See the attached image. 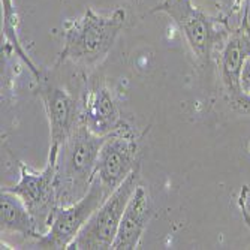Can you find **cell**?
Segmentation results:
<instances>
[{"instance_id":"cell-1","label":"cell","mask_w":250,"mask_h":250,"mask_svg":"<svg viewBox=\"0 0 250 250\" xmlns=\"http://www.w3.org/2000/svg\"><path fill=\"white\" fill-rule=\"evenodd\" d=\"M125 22L126 11L122 8L109 15H101L87 8L81 17L66 20L59 62L69 60L84 67L96 66L114 47Z\"/></svg>"},{"instance_id":"cell-2","label":"cell","mask_w":250,"mask_h":250,"mask_svg":"<svg viewBox=\"0 0 250 250\" xmlns=\"http://www.w3.org/2000/svg\"><path fill=\"white\" fill-rule=\"evenodd\" d=\"M105 136L90 132L78 123L59 147L56 161V192L60 206L80 201L95 180L96 161Z\"/></svg>"},{"instance_id":"cell-3","label":"cell","mask_w":250,"mask_h":250,"mask_svg":"<svg viewBox=\"0 0 250 250\" xmlns=\"http://www.w3.org/2000/svg\"><path fill=\"white\" fill-rule=\"evenodd\" d=\"M151 12H164L175 22L201 64L211 62L217 43L226 41L231 33L226 20L207 15L195 6L192 0H162Z\"/></svg>"},{"instance_id":"cell-4","label":"cell","mask_w":250,"mask_h":250,"mask_svg":"<svg viewBox=\"0 0 250 250\" xmlns=\"http://www.w3.org/2000/svg\"><path fill=\"white\" fill-rule=\"evenodd\" d=\"M141 180L140 165L136 167L123 183L112 192L102 206L92 214L77 238L71 243L72 250H106L112 247L126 206L138 188Z\"/></svg>"},{"instance_id":"cell-5","label":"cell","mask_w":250,"mask_h":250,"mask_svg":"<svg viewBox=\"0 0 250 250\" xmlns=\"http://www.w3.org/2000/svg\"><path fill=\"white\" fill-rule=\"evenodd\" d=\"M109 195L98 180H93L88 192L80 201L71 206L57 207L48 231L33 240V247L41 250L69 249L84 225Z\"/></svg>"},{"instance_id":"cell-6","label":"cell","mask_w":250,"mask_h":250,"mask_svg":"<svg viewBox=\"0 0 250 250\" xmlns=\"http://www.w3.org/2000/svg\"><path fill=\"white\" fill-rule=\"evenodd\" d=\"M56 161L48 157L43 169L36 171L20 164V180L14 186H5L6 190L18 195L27 206L36 229L39 234L47 232L53 216L59 207L57 192H56Z\"/></svg>"},{"instance_id":"cell-7","label":"cell","mask_w":250,"mask_h":250,"mask_svg":"<svg viewBox=\"0 0 250 250\" xmlns=\"http://www.w3.org/2000/svg\"><path fill=\"white\" fill-rule=\"evenodd\" d=\"M138 150V136L135 129L126 122L105 136L98 154L95 180L99 181L108 193L114 192L138 167L136 165Z\"/></svg>"},{"instance_id":"cell-8","label":"cell","mask_w":250,"mask_h":250,"mask_svg":"<svg viewBox=\"0 0 250 250\" xmlns=\"http://www.w3.org/2000/svg\"><path fill=\"white\" fill-rule=\"evenodd\" d=\"M39 96L43 102L50 125V153L48 157L57 159L59 147L80 123V102L59 85L41 84Z\"/></svg>"},{"instance_id":"cell-9","label":"cell","mask_w":250,"mask_h":250,"mask_svg":"<svg viewBox=\"0 0 250 250\" xmlns=\"http://www.w3.org/2000/svg\"><path fill=\"white\" fill-rule=\"evenodd\" d=\"M80 123L90 132L106 136L122 123L119 106L105 85L88 88L80 102Z\"/></svg>"},{"instance_id":"cell-10","label":"cell","mask_w":250,"mask_h":250,"mask_svg":"<svg viewBox=\"0 0 250 250\" xmlns=\"http://www.w3.org/2000/svg\"><path fill=\"white\" fill-rule=\"evenodd\" d=\"M153 216V204L147 189L141 185L130 196L123 213L116 240L112 243L114 250H132L140 246V241L147 229Z\"/></svg>"},{"instance_id":"cell-11","label":"cell","mask_w":250,"mask_h":250,"mask_svg":"<svg viewBox=\"0 0 250 250\" xmlns=\"http://www.w3.org/2000/svg\"><path fill=\"white\" fill-rule=\"evenodd\" d=\"M247 12L249 9L244 12L238 29L232 30L226 38L220 54V77L228 95L241 90V72L244 63L250 59V26Z\"/></svg>"},{"instance_id":"cell-12","label":"cell","mask_w":250,"mask_h":250,"mask_svg":"<svg viewBox=\"0 0 250 250\" xmlns=\"http://www.w3.org/2000/svg\"><path fill=\"white\" fill-rule=\"evenodd\" d=\"M2 234H18L26 240H36L41 234L35 220L18 195L2 188Z\"/></svg>"},{"instance_id":"cell-13","label":"cell","mask_w":250,"mask_h":250,"mask_svg":"<svg viewBox=\"0 0 250 250\" xmlns=\"http://www.w3.org/2000/svg\"><path fill=\"white\" fill-rule=\"evenodd\" d=\"M0 2H2L3 35H5V41H6V47H9V50L12 53H15V56H18L22 62H24V64L29 67L30 72L35 75V78L39 81L41 80V72L38 71V67L35 66L32 59L29 57L27 51L22 48L20 36H18L20 18H18L17 8L14 5V0H0Z\"/></svg>"},{"instance_id":"cell-14","label":"cell","mask_w":250,"mask_h":250,"mask_svg":"<svg viewBox=\"0 0 250 250\" xmlns=\"http://www.w3.org/2000/svg\"><path fill=\"white\" fill-rule=\"evenodd\" d=\"M228 102L240 114L250 116V93L238 90L235 93L228 95Z\"/></svg>"},{"instance_id":"cell-15","label":"cell","mask_w":250,"mask_h":250,"mask_svg":"<svg viewBox=\"0 0 250 250\" xmlns=\"http://www.w3.org/2000/svg\"><path fill=\"white\" fill-rule=\"evenodd\" d=\"M241 2H244V3H247V5H249V3H250V0H241Z\"/></svg>"}]
</instances>
